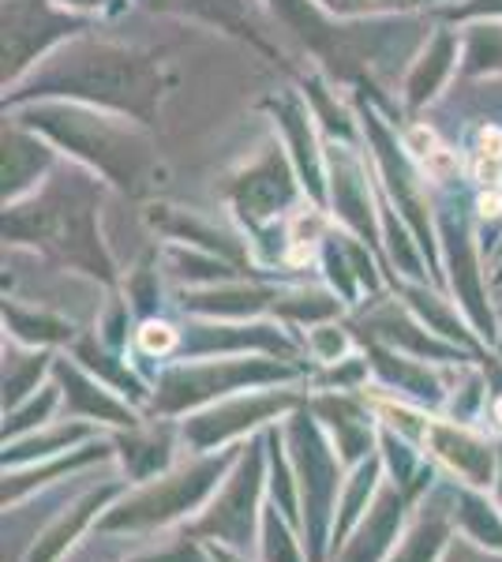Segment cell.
Here are the masks:
<instances>
[{
    "instance_id": "cell-1",
    "label": "cell",
    "mask_w": 502,
    "mask_h": 562,
    "mask_svg": "<svg viewBox=\"0 0 502 562\" xmlns=\"http://www.w3.org/2000/svg\"><path fill=\"white\" fill-rule=\"evenodd\" d=\"M31 87V94H68L150 124L161 94V71L147 53L83 38L68 42L57 57L45 60Z\"/></svg>"
},
{
    "instance_id": "cell-2",
    "label": "cell",
    "mask_w": 502,
    "mask_h": 562,
    "mask_svg": "<svg viewBox=\"0 0 502 562\" xmlns=\"http://www.w3.org/2000/svg\"><path fill=\"white\" fill-rule=\"evenodd\" d=\"M26 124L57 139L60 147H68L105 180L127 188V192H140L143 177L150 169V147L140 139L135 128L71 105H38Z\"/></svg>"
},
{
    "instance_id": "cell-3",
    "label": "cell",
    "mask_w": 502,
    "mask_h": 562,
    "mask_svg": "<svg viewBox=\"0 0 502 562\" xmlns=\"http://www.w3.org/2000/svg\"><path fill=\"white\" fill-rule=\"evenodd\" d=\"M79 20L68 12H53L45 0H8L4 4V87L23 76L34 57H42L53 42L71 34Z\"/></svg>"
},
{
    "instance_id": "cell-4",
    "label": "cell",
    "mask_w": 502,
    "mask_h": 562,
    "mask_svg": "<svg viewBox=\"0 0 502 562\" xmlns=\"http://www.w3.org/2000/svg\"><path fill=\"white\" fill-rule=\"evenodd\" d=\"M154 12H177V15H196V20H207L230 34H241L248 38L255 49L274 53V45H267V31L259 23V12H255L252 0H147Z\"/></svg>"
},
{
    "instance_id": "cell-5",
    "label": "cell",
    "mask_w": 502,
    "mask_h": 562,
    "mask_svg": "<svg viewBox=\"0 0 502 562\" xmlns=\"http://www.w3.org/2000/svg\"><path fill=\"white\" fill-rule=\"evenodd\" d=\"M289 199H293V180H289V169L278 150H270L263 161H255L248 173L233 184L236 211L252 217H267L281 211V206H289Z\"/></svg>"
},
{
    "instance_id": "cell-6",
    "label": "cell",
    "mask_w": 502,
    "mask_h": 562,
    "mask_svg": "<svg viewBox=\"0 0 502 562\" xmlns=\"http://www.w3.org/2000/svg\"><path fill=\"white\" fill-rule=\"evenodd\" d=\"M53 154L42 147L34 135L20 128H4V203H20V195L34 180L45 177Z\"/></svg>"
},
{
    "instance_id": "cell-7",
    "label": "cell",
    "mask_w": 502,
    "mask_h": 562,
    "mask_svg": "<svg viewBox=\"0 0 502 562\" xmlns=\"http://www.w3.org/2000/svg\"><path fill=\"white\" fill-rule=\"evenodd\" d=\"M454 60H458V38L454 34H435L432 42H427L424 57L416 60L413 76H409L405 83V102L409 105H424L432 102L435 94H439V87L446 83V76L454 71Z\"/></svg>"
},
{
    "instance_id": "cell-8",
    "label": "cell",
    "mask_w": 502,
    "mask_h": 562,
    "mask_svg": "<svg viewBox=\"0 0 502 562\" xmlns=\"http://www.w3.org/2000/svg\"><path fill=\"white\" fill-rule=\"evenodd\" d=\"M270 4H281V15H286L293 26H300V34H304V38H312V45L319 53H326V45L334 42V31L323 23L315 0H270Z\"/></svg>"
},
{
    "instance_id": "cell-9",
    "label": "cell",
    "mask_w": 502,
    "mask_h": 562,
    "mask_svg": "<svg viewBox=\"0 0 502 562\" xmlns=\"http://www.w3.org/2000/svg\"><path fill=\"white\" fill-rule=\"evenodd\" d=\"M323 4H331L342 15H360V12H394V8L420 4V0H323Z\"/></svg>"
},
{
    "instance_id": "cell-10",
    "label": "cell",
    "mask_w": 502,
    "mask_h": 562,
    "mask_svg": "<svg viewBox=\"0 0 502 562\" xmlns=\"http://www.w3.org/2000/svg\"><path fill=\"white\" fill-rule=\"evenodd\" d=\"M140 346L147 352H169L177 346V330H172L169 323H147L140 330Z\"/></svg>"
},
{
    "instance_id": "cell-11",
    "label": "cell",
    "mask_w": 502,
    "mask_h": 562,
    "mask_svg": "<svg viewBox=\"0 0 502 562\" xmlns=\"http://www.w3.org/2000/svg\"><path fill=\"white\" fill-rule=\"evenodd\" d=\"M499 420H502V402H499Z\"/></svg>"
}]
</instances>
